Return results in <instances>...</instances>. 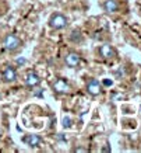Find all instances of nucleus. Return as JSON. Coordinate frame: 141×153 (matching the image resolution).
Here are the masks:
<instances>
[{
  "instance_id": "nucleus-1",
  "label": "nucleus",
  "mask_w": 141,
  "mask_h": 153,
  "mask_svg": "<svg viewBox=\"0 0 141 153\" xmlns=\"http://www.w3.org/2000/svg\"><path fill=\"white\" fill-rule=\"evenodd\" d=\"M49 27L53 28V30H63V28L67 27V19L66 16L62 13H55L49 17Z\"/></svg>"
},
{
  "instance_id": "nucleus-2",
  "label": "nucleus",
  "mask_w": 141,
  "mask_h": 153,
  "mask_svg": "<svg viewBox=\"0 0 141 153\" xmlns=\"http://www.w3.org/2000/svg\"><path fill=\"white\" fill-rule=\"evenodd\" d=\"M3 47H4V49H7V51L14 52L21 47V39H20L17 35H14V34H9V35L4 38V41H3Z\"/></svg>"
},
{
  "instance_id": "nucleus-3",
  "label": "nucleus",
  "mask_w": 141,
  "mask_h": 153,
  "mask_svg": "<svg viewBox=\"0 0 141 153\" xmlns=\"http://www.w3.org/2000/svg\"><path fill=\"white\" fill-rule=\"evenodd\" d=\"M53 90L57 94H68L71 87H70V84H68V82L66 79H57L53 83Z\"/></svg>"
},
{
  "instance_id": "nucleus-4",
  "label": "nucleus",
  "mask_w": 141,
  "mask_h": 153,
  "mask_svg": "<svg viewBox=\"0 0 141 153\" xmlns=\"http://www.w3.org/2000/svg\"><path fill=\"white\" fill-rule=\"evenodd\" d=\"M87 91L91 94V96L96 97V96H99V94L102 93V84L96 79H91L87 83Z\"/></svg>"
},
{
  "instance_id": "nucleus-5",
  "label": "nucleus",
  "mask_w": 141,
  "mask_h": 153,
  "mask_svg": "<svg viewBox=\"0 0 141 153\" xmlns=\"http://www.w3.org/2000/svg\"><path fill=\"white\" fill-rule=\"evenodd\" d=\"M64 62L68 68H77L81 63V56L78 55L77 52H68L64 58Z\"/></svg>"
},
{
  "instance_id": "nucleus-6",
  "label": "nucleus",
  "mask_w": 141,
  "mask_h": 153,
  "mask_svg": "<svg viewBox=\"0 0 141 153\" xmlns=\"http://www.w3.org/2000/svg\"><path fill=\"white\" fill-rule=\"evenodd\" d=\"M99 55L104 59H113L115 56H116V49L112 45H109V44H104L99 48Z\"/></svg>"
},
{
  "instance_id": "nucleus-7",
  "label": "nucleus",
  "mask_w": 141,
  "mask_h": 153,
  "mask_svg": "<svg viewBox=\"0 0 141 153\" xmlns=\"http://www.w3.org/2000/svg\"><path fill=\"white\" fill-rule=\"evenodd\" d=\"M23 142L27 146H29V148H38L39 145H41L42 139L39 135H35V134H29V135H25L23 138Z\"/></svg>"
},
{
  "instance_id": "nucleus-8",
  "label": "nucleus",
  "mask_w": 141,
  "mask_h": 153,
  "mask_svg": "<svg viewBox=\"0 0 141 153\" xmlns=\"http://www.w3.org/2000/svg\"><path fill=\"white\" fill-rule=\"evenodd\" d=\"M25 84H27V87H29V88H35L37 86L41 84V77H39L35 72H29V73L27 74V77H25Z\"/></svg>"
},
{
  "instance_id": "nucleus-9",
  "label": "nucleus",
  "mask_w": 141,
  "mask_h": 153,
  "mask_svg": "<svg viewBox=\"0 0 141 153\" xmlns=\"http://www.w3.org/2000/svg\"><path fill=\"white\" fill-rule=\"evenodd\" d=\"M1 79H3V82H6V83H13L14 80L17 79V72H15V69L14 68H6L4 70H3V73H1Z\"/></svg>"
},
{
  "instance_id": "nucleus-10",
  "label": "nucleus",
  "mask_w": 141,
  "mask_h": 153,
  "mask_svg": "<svg viewBox=\"0 0 141 153\" xmlns=\"http://www.w3.org/2000/svg\"><path fill=\"white\" fill-rule=\"evenodd\" d=\"M102 7L106 13H116L119 10V3L116 0H105Z\"/></svg>"
},
{
  "instance_id": "nucleus-11",
  "label": "nucleus",
  "mask_w": 141,
  "mask_h": 153,
  "mask_svg": "<svg viewBox=\"0 0 141 153\" xmlns=\"http://www.w3.org/2000/svg\"><path fill=\"white\" fill-rule=\"evenodd\" d=\"M71 124H73V120H71V117H64L63 121H62V125H63V128H66V129H68V128H71Z\"/></svg>"
},
{
  "instance_id": "nucleus-12",
  "label": "nucleus",
  "mask_w": 141,
  "mask_h": 153,
  "mask_svg": "<svg viewBox=\"0 0 141 153\" xmlns=\"http://www.w3.org/2000/svg\"><path fill=\"white\" fill-rule=\"evenodd\" d=\"M71 41H74V42H80L81 41V33L80 31H77V30H74L73 33H71Z\"/></svg>"
},
{
  "instance_id": "nucleus-13",
  "label": "nucleus",
  "mask_w": 141,
  "mask_h": 153,
  "mask_svg": "<svg viewBox=\"0 0 141 153\" xmlns=\"http://www.w3.org/2000/svg\"><path fill=\"white\" fill-rule=\"evenodd\" d=\"M104 84H105V86H112V84H113V82H112V80H109V79H105L104 80Z\"/></svg>"
},
{
  "instance_id": "nucleus-14",
  "label": "nucleus",
  "mask_w": 141,
  "mask_h": 153,
  "mask_svg": "<svg viewBox=\"0 0 141 153\" xmlns=\"http://www.w3.org/2000/svg\"><path fill=\"white\" fill-rule=\"evenodd\" d=\"M74 152L76 153H80V152H88V149H84V148H77V149H74Z\"/></svg>"
},
{
  "instance_id": "nucleus-15",
  "label": "nucleus",
  "mask_w": 141,
  "mask_h": 153,
  "mask_svg": "<svg viewBox=\"0 0 141 153\" xmlns=\"http://www.w3.org/2000/svg\"><path fill=\"white\" fill-rule=\"evenodd\" d=\"M17 63H18V65H24V63H25V59H21V58H20V59H17Z\"/></svg>"
},
{
  "instance_id": "nucleus-16",
  "label": "nucleus",
  "mask_w": 141,
  "mask_h": 153,
  "mask_svg": "<svg viewBox=\"0 0 141 153\" xmlns=\"http://www.w3.org/2000/svg\"><path fill=\"white\" fill-rule=\"evenodd\" d=\"M0 138H1V135H0Z\"/></svg>"
}]
</instances>
